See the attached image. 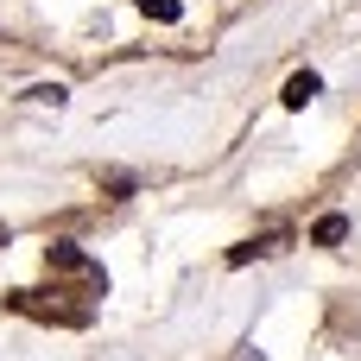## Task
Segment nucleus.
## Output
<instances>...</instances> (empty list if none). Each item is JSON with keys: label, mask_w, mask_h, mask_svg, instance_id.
<instances>
[{"label": "nucleus", "mask_w": 361, "mask_h": 361, "mask_svg": "<svg viewBox=\"0 0 361 361\" xmlns=\"http://www.w3.org/2000/svg\"><path fill=\"white\" fill-rule=\"evenodd\" d=\"M44 267H51L57 279H82V292H89V298H102V292H108V273H102L82 247H70V241H51V247H44Z\"/></svg>", "instance_id": "obj_1"}, {"label": "nucleus", "mask_w": 361, "mask_h": 361, "mask_svg": "<svg viewBox=\"0 0 361 361\" xmlns=\"http://www.w3.org/2000/svg\"><path fill=\"white\" fill-rule=\"evenodd\" d=\"M63 292H6V305L19 317H44V324H63V330H82L89 324V305H57Z\"/></svg>", "instance_id": "obj_2"}, {"label": "nucleus", "mask_w": 361, "mask_h": 361, "mask_svg": "<svg viewBox=\"0 0 361 361\" xmlns=\"http://www.w3.org/2000/svg\"><path fill=\"white\" fill-rule=\"evenodd\" d=\"M286 247H292V235H260V241L228 247V267H247V260H267V254H286Z\"/></svg>", "instance_id": "obj_3"}, {"label": "nucleus", "mask_w": 361, "mask_h": 361, "mask_svg": "<svg viewBox=\"0 0 361 361\" xmlns=\"http://www.w3.org/2000/svg\"><path fill=\"white\" fill-rule=\"evenodd\" d=\"M317 89H324V76H317V70H298L279 102H286V108H305V102H317Z\"/></svg>", "instance_id": "obj_4"}, {"label": "nucleus", "mask_w": 361, "mask_h": 361, "mask_svg": "<svg viewBox=\"0 0 361 361\" xmlns=\"http://www.w3.org/2000/svg\"><path fill=\"white\" fill-rule=\"evenodd\" d=\"M311 241H317V247H336V241H349V216H336V209H330V216H317Z\"/></svg>", "instance_id": "obj_5"}, {"label": "nucleus", "mask_w": 361, "mask_h": 361, "mask_svg": "<svg viewBox=\"0 0 361 361\" xmlns=\"http://www.w3.org/2000/svg\"><path fill=\"white\" fill-rule=\"evenodd\" d=\"M140 13H152V19H165V25H171L184 6H178V0H140Z\"/></svg>", "instance_id": "obj_6"}, {"label": "nucleus", "mask_w": 361, "mask_h": 361, "mask_svg": "<svg viewBox=\"0 0 361 361\" xmlns=\"http://www.w3.org/2000/svg\"><path fill=\"white\" fill-rule=\"evenodd\" d=\"M25 95H32V102H51V108L63 102V89H57V82H38V89H25Z\"/></svg>", "instance_id": "obj_7"}, {"label": "nucleus", "mask_w": 361, "mask_h": 361, "mask_svg": "<svg viewBox=\"0 0 361 361\" xmlns=\"http://www.w3.org/2000/svg\"><path fill=\"white\" fill-rule=\"evenodd\" d=\"M102 184H108L114 197H127V190H133V178H127V171H102Z\"/></svg>", "instance_id": "obj_8"}, {"label": "nucleus", "mask_w": 361, "mask_h": 361, "mask_svg": "<svg viewBox=\"0 0 361 361\" xmlns=\"http://www.w3.org/2000/svg\"><path fill=\"white\" fill-rule=\"evenodd\" d=\"M6 241H13V228H6V222H0V247H6Z\"/></svg>", "instance_id": "obj_9"}]
</instances>
